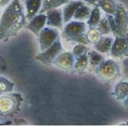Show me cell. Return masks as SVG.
Here are the masks:
<instances>
[{
	"instance_id": "6da1fadb",
	"label": "cell",
	"mask_w": 128,
	"mask_h": 127,
	"mask_svg": "<svg viewBox=\"0 0 128 127\" xmlns=\"http://www.w3.org/2000/svg\"><path fill=\"white\" fill-rule=\"evenodd\" d=\"M26 20L20 0H12L0 17V42L15 36Z\"/></svg>"
},
{
	"instance_id": "7a4b0ae2",
	"label": "cell",
	"mask_w": 128,
	"mask_h": 127,
	"mask_svg": "<svg viewBox=\"0 0 128 127\" xmlns=\"http://www.w3.org/2000/svg\"><path fill=\"white\" fill-rule=\"evenodd\" d=\"M86 23L82 21H73L68 22L64 28L63 37L70 41H74L78 43H88L86 35Z\"/></svg>"
},
{
	"instance_id": "3957f363",
	"label": "cell",
	"mask_w": 128,
	"mask_h": 127,
	"mask_svg": "<svg viewBox=\"0 0 128 127\" xmlns=\"http://www.w3.org/2000/svg\"><path fill=\"white\" fill-rule=\"evenodd\" d=\"M62 51V45L60 40L58 38L49 48L39 53L35 59L44 64H50L61 54Z\"/></svg>"
},
{
	"instance_id": "277c9868",
	"label": "cell",
	"mask_w": 128,
	"mask_h": 127,
	"mask_svg": "<svg viewBox=\"0 0 128 127\" xmlns=\"http://www.w3.org/2000/svg\"><path fill=\"white\" fill-rule=\"evenodd\" d=\"M38 37L40 50V52H43L49 48L58 38V31L56 28L50 26L44 27Z\"/></svg>"
},
{
	"instance_id": "5b68a950",
	"label": "cell",
	"mask_w": 128,
	"mask_h": 127,
	"mask_svg": "<svg viewBox=\"0 0 128 127\" xmlns=\"http://www.w3.org/2000/svg\"><path fill=\"white\" fill-rule=\"evenodd\" d=\"M116 36L115 41L111 48V54L115 57L122 55L128 56V37Z\"/></svg>"
},
{
	"instance_id": "8992f818",
	"label": "cell",
	"mask_w": 128,
	"mask_h": 127,
	"mask_svg": "<svg viewBox=\"0 0 128 127\" xmlns=\"http://www.w3.org/2000/svg\"><path fill=\"white\" fill-rule=\"evenodd\" d=\"M46 25V15L44 13H40L28 21L26 28L34 35L38 36L40 31Z\"/></svg>"
},
{
	"instance_id": "52a82bcc",
	"label": "cell",
	"mask_w": 128,
	"mask_h": 127,
	"mask_svg": "<svg viewBox=\"0 0 128 127\" xmlns=\"http://www.w3.org/2000/svg\"><path fill=\"white\" fill-rule=\"evenodd\" d=\"M46 25L56 28H62L63 21L62 11L61 9L54 8L46 11Z\"/></svg>"
},
{
	"instance_id": "ba28073f",
	"label": "cell",
	"mask_w": 128,
	"mask_h": 127,
	"mask_svg": "<svg viewBox=\"0 0 128 127\" xmlns=\"http://www.w3.org/2000/svg\"><path fill=\"white\" fill-rule=\"evenodd\" d=\"M83 4L84 2L81 1H70L67 3L62 10L64 23L69 22L70 19L74 18V13H76L77 9Z\"/></svg>"
},
{
	"instance_id": "9c48e42d",
	"label": "cell",
	"mask_w": 128,
	"mask_h": 127,
	"mask_svg": "<svg viewBox=\"0 0 128 127\" xmlns=\"http://www.w3.org/2000/svg\"><path fill=\"white\" fill-rule=\"evenodd\" d=\"M43 4V0H26V16L27 20L32 19L40 13Z\"/></svg>"
},
{
	"instance_id": "30bf717a",
	"label": "cell",
	"mask_w": 128,
	"mask_h": 127,
	"mask_svg": "<svg viewBox=\"0 0 128 127\" xmlns=\"http://www.w3.org/2000/svg\"><path fill=\"white\" fill-rule=\"evenodd\" d=\"M113 39L109 37H103L97 43L94 44V47L98 52L107 53L111 50L113 44Z\"/></svg>"
},
{
	"instance_id": "8fae6325",
	"label": "cell",
	"mask_w": 128,
	"mask_h": 127,
	"mask_svg": "<svg viewBox=\"0 0 128 127\" xmlns=\"http://www.w3.org/2000/svg\"><path fill=\"white\" fill-rule=\"evenodd\" d=\"M117 64L113 62L112 60H109L106 62H104L98 68L99 72L103 75V76H109L112 77L113 75H115L116 70H117Z\"/></svg>"
},
{
	"instance_id": "7c38bea8",
	"label": "cell",
	"mask_w": 128,
	"mask_h": 127,
	"mask_svg": "<svg viewBox=\"0 0 128 127\" xmlns=\"http://www.w3.org/2000/svg\"><path fill=\"white\" fill-rule=\"evenodd\" d=\"M70 1L71 0H43V4L40 13H45L50 9L58 8L62 5L66 4Z\"/></svg>"
},
{
	"instance_id": "4fadbf2b",
	"label": "cell",
	"mask_w": 128,
	"mask_h": 127,
	"mask_svg": "<svg viewBox=\"0 0 128 127\" xmlns=\"http://www.w3.org/2000/svg\"><path fill=\"white\" fill-rule=\"evenodd\" d=\"M58 58L64 61L63 62H60L56 64L57 66H58V67L70 69L74 65V56L71 52H64L60 54L58 56Z\"/></svg>"
},
{
	"instance_id": "5bb4252c",
	"label": "cell",
	"mask_w": 128,
	"mask_h": 127,
	"mask_svg": "<svg viewBox=\"0 0 128 127\" xmlns=\"http://www.w3.org/2000/svg\"><path fill=\"white\" fill-rule=\"evenodd\" d=\"M98 5L110 15H114L117 10V4L113 0H98Z\"/></svg>"
},
{
	"instance_id": "9a60e30c",
	"label": "cell",
	"mask_w": 128,
	"mask_h": 127,
	"mask_svg": "<svg viewBox=\"0 0 128 127\" xmlns=\"http://www.w3.org/2000/svg\"><path fill=\"white\" fill-rule=\"evenodd\" d=\"M101 19V13H100V10L98 7H95L90 13V16L88 17L87 24L92 28L95 27L98 25Z\"/></svg>"
},
{
	"instance_id": "2e32d148",
	"label": "cell",
	"mask_w": 128,
	"mask_h": 127,
	"mask_svg": "<svg viewBox=\"0 0 128 127\" xmlns=\"http://www.w3.org/2000/svg\"><path fill=\"white\" fill-rule=\"evenodd\" d=\"M91 9L85 5L84 4L82 5H81L78 9L76 11V13H74V18L76 20H83V19H88L89 16H90V13H91Z\"/></svg>"
},
{
	"instance_id": "e0dca14e",
	"label": "cell",
	"mask_w": 128,
	"mask_h": 127,
	"mask_svg": "<svg viewBox=\"0 0 128 127\" xmlns=\"http://www.w3.org/2000/svg\"><path fill=\"white\" fill-rule=\"evenodd\" d=\"M88 61L94 67H99L104 62V58L98 51H92L88 55Z\"/></svg>"
},
{
	"instance_id": "ac0fdd59",
	"label": "cell",
	"mask_w": 128,
	"mask_h": 127,
	"mask_svg": "<svg viewBox=\"0 0 128 127\" xmlns=\"http://www.w3.org/2000/svg\"><path fill=\"white\" fill-rule=\"evenodd\" d=\"M116 95L119 99H124L128 95V83L121 82L118 84L115 89Z\"/></svg>"
},
{
	"instance_id": "d6986e66",
	"label": "cell",
	"mask_w": 128,
	"mask_h": 127,
	"mask_svg": "<svg viewBox=\"0 0 128 127\" xmlns=\"http://www.w3.org/2000/svg\"><path fill=\"white\" fill-rule=\"evenodd\" d=\"M88 54L86 52L82 55L76 58V61L74 63V67L78 70H83L87 67L88 62Z\"/></svg>"
},
{
	"instance_id": "ffe728a7",
	"label": "cell",
	"mask_w": 128,
	"mask_h": 127,
	"mask_svg": "<svg viewBox=\"0 0 128 127\" xmlns=\"http://www.w3.org/2000/svg\"><path fill=\"white\" fill-rule=\"evenodd\" d=\"M98 29L100 31V33L104 34V35L110 34V32L111 31V28H110V26L107 18L100 19V21L98 23Z\"/></svg>"
},
{
	"instance_id": "44dd1931",
	"label": "cell",
	"mask_w": 128,
	"mask_h": 127,
	"mask_svg": "<svg viewBox=\"0 0 128 127\" xmlns=\"http://www.w3.org/2000/svg\"><path fill=\"white\" fill-rule=\"evenodd\" d=\"M14 87V84L8 81L6 78L0 76V91H6L7 90H10Z\"/></svg>"
},
{
	"instance_id": "7402d4cb",
	"label": "cell",
	"mask_w": 128,
	"mask_h": 127,
	"mask_svg": "<svg viewBox=\"0 0 128 127\" xmlns=\"http://www.w3.org/2000/svg\"><path fill=\"white\" fill-rule=\"evenodd\" d=\"M86 44L79 43L78 45H76L73 49V55L74 58H78L79 56L86 53Z\"/></svg>"
},
{
	"instance_id": "603a6c76",
	"label": "cell",
	"mask_w": 128,
	"mask_h": 127,
	"mask_svg": "<svg viewBox=\"0 0 128 127\" xmlns=\"http://www.w3.org/2000/svg\"><path fill=\"white\" fill-rule=\"evenodd\" d=\"M11 1L12 0H0V8H5Z\"/></svg>"
},
{
	"instance_id": "cb8c5ba5",
	"label": "cell",
	"mask_w": 128,
	"mask_h": 127,
	"mask_svg": "<svg viewBox=\"0 0 128 127\" xmlns=\"http://www.w3.org/2000/svg\"><path fill=\"white\" fill-rule=\"evenodd\" d=\"M84 1L91 4H94L95 3H98V0H84Z\"/></svg>"
},
{
	"instance_id": "d4e9b609",
	"label": "cell",
	"mask_w": 128,
	"mask_h": 127,
	"mask_svg": "<svg viewBox=\"0 0 128 127\" xmlns=\"http://www.w3.org/2000/svg\"><path fill=\"white\" fill-rule=\"evenodd\" d=\"M125 103L128 105V95L126 97V100H125Z\"/></svg>"
}]
</instances>
